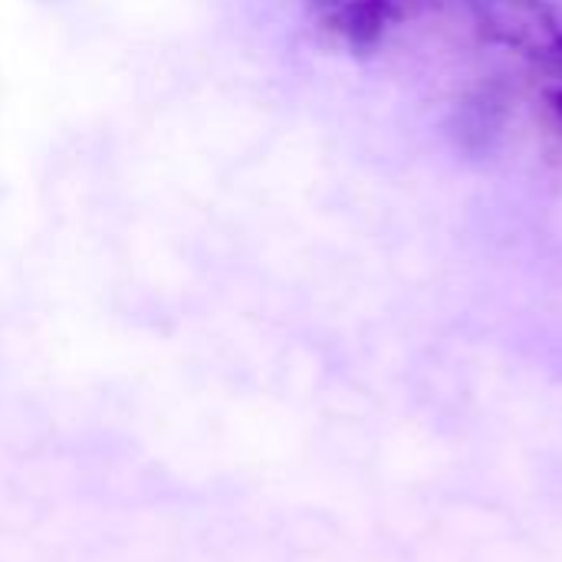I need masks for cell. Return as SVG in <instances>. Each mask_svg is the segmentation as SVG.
<instances>
[{"instance_id": "obj_2", "label": "cell", "mask_w": 562, "mask_h": 562, "mask_svg": "<svg viewBox=\"0 0 562 562\" xmlns=\"http://www.w3.org/2000/svg\"><path fill=\"white\" fill-rule=\"evenodd\" d=\"M510 122V92L501 82H484L474 92H468L454 115H451V135L461 151L484 158L497 148L504 128Z\"/></svg>"}, {"instance_id": "obj_3", "label": "cell", "mask_w": 562, "mask_h": 562, "mask_svg": "<svg viewBox=\"0 0 562 562\" xmlns=\"http://www.w3.org/2000/svg\"><path fill=\"white\" fill-rule=\"evenodd\" d=\"M326 20L352 53L366 56L382 46L389 26L398 20V0H346Z\"/></svg>"}, {"instance_id": "obj_1", "label": "cell", "mask_w": 562, "mask_h": 562, "mask_svg": "<svg viewBox=\"0 0 562 562\" xmlns=\"http://www.w3.org/2000/svg\"><path fill=\"white\" fill-rule=\"evenodd\" d=\"M468 7L487 40L530 56H543L562 26L547 0H468Z\"/></svg>"}, {"instance_id": "obj_5", "label": "cell", "mask_w": 562, "mask_h": 562, "mask_svg": "<svg viewBox=\"0 0 562 562\" xmlns=\"http://www.w3.org/2000/svg\"><path fill=\"white\" fill-rule=\"evenodd\" d=\"M547 105H550V112L557 115L562 122V86H557V89H550V95H547Z\"/></svg>"}, {"instance_id": "obj_4", "label": "cell", "mask_w": 562, "mask_h": 562, "mask_svg": "<svg viewBox=\"0 0 562 562\" xmlns=\"http://www.w3.org/2000/svg\"><path fill=\"white\" fill-rule=\"evenodd\" d=\"M543 59H547V63H553V66L562 72V26H560V33H557V40L550 43V49L543 53Z\"/></svg>"}]
</instances>
